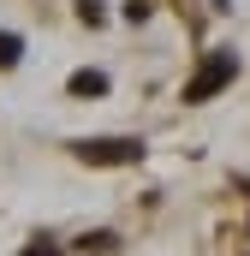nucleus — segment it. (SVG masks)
<instances>
[{"label": "nucleus", "mask_w": 250, "mask_h": 256, "mask_svg": "<svg viewBox=\"0 0 250 256\" xmlns=\"http://www.w3.org/2000/svg\"><path fill=\"white\" fill-rule=\"evenodd\" d=\"M72 155L90 167H131V161H143V143L137 137H84V143H72Z\"/></svg>", "instance_id": "f257e3e1"}, {"label": "nucleus", "mask_w": 250, "mask_h": 256, "mask_svg": "<svg viewBox=\"0 0 250 256\" xmlns=\"http://www.w3.org/2000/svg\"><path fill=\"white\" fill-rule=\"evenodd\" d=\"M232 72H238V60H232V48H214L208 60L190 72V84H185V102H208V96H220L226 84H232Z\"/></svg>", "instance_id": "f03ea898"}, {"label": "nucleus", "mask_w": 250, "mask_h": 256, "mask_svg": "<svg viewBox=\"0 0 250 256\" xmlns=\"http://www.w3.org/2000/svg\"><path fill=\"white\" fill-rule=\"evenodd\" d=\"M102 90H108V78H102V72H72V96H84V102H96Z\"/></svg>", "instance_id": "7ed1b4c3"}, {"label": "nucleus", "mask_w": 250, "mask_h": 256, "mask_svg": "<svg viewBox=\"0 0 250 256\" xmlns=\"http://www.w3.org/2000/svg\"><path fill=\"white\" fill-rule=\"evenodd\" d=\"M78 244H84V250H114L120 238H114V232H90V238H78Z\"/></svg>", "instance_id": "20e7f679"}, {"label": "nucleus", "mask_w": 250, "mask_h": 256, "mask_svg": "<svg viewBox=\"0 0 250 256\" xmlns=\"http://www.w3.org/2000/svg\"><path fill=\"white\" fill-rule=\"evenodd\" d=\"M18 48H24L18 36H0V66H18Z\"/></svg>", "instance_id": "39448f33"}, {"label": "nucleus", "mask_w": 250, "mask_h": 256, "mask_svg": "<svg viewBox=\"0 0 250 256\" xmlns=\"http://www.w3.org/2000/svg\"><path fill=\"white\" fill-rule=\"evenodd\" d=\"M24 256H60V244L54 238H36V244H24Z\"/></svg>", "instance_id": "423d86ee"}]
</instances>
